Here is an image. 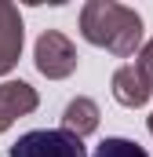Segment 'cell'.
Masks as SVG:
<instances>
[{
	"label": "cell",
	"instance_id": "obj_10",
	"mask_svg": "<svg viewBox=\"0 0 153 157\" xmlns=\"http://www.w3.org/2000/svg\"><path fill=\"white\" fill-rule=\"evenodd\" d=\"M150 135H153V117H150Z\"/></svg>",
	"mask_w": 153,
	"mask_h": 157
},
{
	"label": "cell",
	"instance_id": "obj_8",
	"mask_svg": "<svg viewBox=\"0 0 153 157\" xmlns=\"http://www.w3.org/2000/svg\"><path fill=\"white\" fill-rule=\"evenodd\" d=\"M95 157H150V154H146L135 139H120V135H113V139H102V143H99Z\"/></svg>",
	"mask_w": 153,
	"mask_h": 157
},
{
	"label": "cell",
	"instance_id": "obj_6",
	"mask_svg": "<svg viewBox=\"0 0 153 157\" xmlns=\"http://www.w3.org/2000/svg\"><path fill=\"white\" fill-rule=\"evenodd\" d=\"M153 95V84L142 73H139V66L131 62V66H120L113 73V99L120 106H128V110H139V106H146Z\"/></svg>",
	"mask_w": 153,
	"mask_h": 157
},
{
	"label": "cell",
	"instance_id": "obj_7",
	"mask_svg": "<svg viewBox=\"0 0 153 157\" xmlns=\"http://www.w3.org/2000/svg\"><path fill=\"white\" fill-rule=\"evenodd\" d=\"M62 128H66V132H73L76 139L91 135V132L99 128V106H95V99L76 95L73 102L66 106V113H62Z\"/></svg>",
	"mask_w": 153,
	"mask_h": 157
},
{
	"label": "cell",
	"instance_id": "obj_9",
	"mask_svg": "<svg viewBox=\"0 0 153 157\" xmlns=\"http://www.w3.org/2000/svg\"><path fill=\"white\" fill-rule=\"evenodd\" d=\"M135 66H139V73L153 84V40H146L142 48H139V55H135Z\"/></svg>",
	"mask_w": 153,
	"mask_h": 157
},
{
	"label": "cell",
	"instance_id": "obj_2",
	"mask_svg": "<svg viewBox=\"0 0 153 157\" xmlns=\"http://www.w3.org/2000/svg\"><path fill=\"white\" fill-rule=\"evenodd\" d=\"M11 157H88V150H84V139H76L66 128H40L18 135Z\"/></svg>",
	"mask_w": 153,
	"mask_h": 157
},
{
	"label": "cell",
	"instance_id": "obj_4",
	"mask_svg": "<svg viewBox=\"0 0 153 157\" xmlns=\"http://www.w3.org/2000/svg\"><path fill=\"white\" fill-rule=\"evenodd\" d=\"M22 40H26V29H22V15L15 4L0 0V77L11 73L18 66V55H22Z\"/></svg>",
	"mask_w": 153,
	"mask_h": 157
},
{
	"label": "cell",
	"instance_id": "obj_3",
	"mask_svg": "<svg viewBox=\"0 0 153 157\" xmlns=\"http://www.w3.org/2000/svg\"><path fill=\"white\" fill-rule=\"evenodd\" d=\"M33 62L47 80H62L76 70V48L58 29H47V33H40L37 48H33Z\"/></svg>",
	"mask_w": 153,
	"mask_h": 157
},
{
	"label": "cell",
	"instance_id": "obj_1",
	"mask_svg": "<svg viewBox=\"0 0 153 157\" xmlns=\"http://www.w3.org/2000/svg\"><path fill=\"white\" fill-rule=\"evenodd\" d=\"M80 33L88 44L128 59L142 48V18L135 7H124L117 0H88L80 7Z\"/></svg>",
	"mask_w": 153,
	"mask_h": 157
},
{
	"label": "cell",
	"instance_id": "obj_5",
	"mask_svg": "<svg viewBox=\"0 0 153 157\" xmlns=\"http://www.w3.org/2000/svg\"><path fill=\"white\" fill-rule=\"evenodd\" d=\"M37 106H40V99H37V88H33V84H26V80H7V84H0V135H4L18 117L33 113Z\"/></svg>",
	"mask_w": 153,
	"mask_h": 157
}]
</instances>
